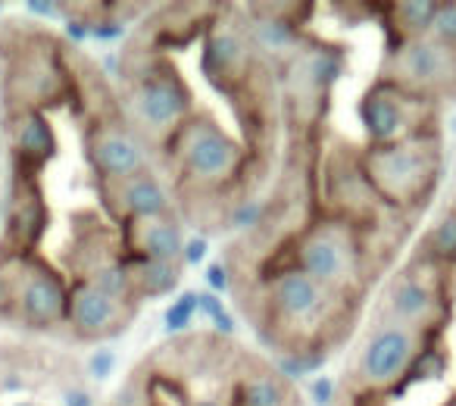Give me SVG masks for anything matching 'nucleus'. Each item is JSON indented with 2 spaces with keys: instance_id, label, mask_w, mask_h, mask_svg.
<instances>
[{
  "instance_id": "f257e3e1",
  "label": "nucleus",
  "mask_w": 456,
  "mask_h": 406,
  "mask_svg": "<svg viewBox=\"0 0 456 406\" xmlns=\"http://www.w3.org/2000/svg\"><path fill=\"white\" fill-rule=\"evenodd\" d=\"M360 166L379 200L410 210L428 200L435 191L441 172V144L435 134H419L397 144H369Z\"/></svg>"
},
{
  "instance_id": "f03ea898",
  "label": "nucleus",
  "mask_w": 456,
  "mask_h": 406,
  "mask_svg": "<svg viewBox=\"0 0 456 406\" xmlns=\"http://www.w3.org/2000/svg\"><path fill=\"white\" fill-rule=\"evenodd\" d=\"M381 82H391L431 103L437 97H456V47L431 35L391 45Z\"/></svg>"
},
{
  "instance_id": "7ed1b4c3",
  "label": "nucleus",
  "mask_w": 456,
  "mask_h": 406,
  "mask_svg": "<svg viewBox=\"0 0 456 406\" xmlns=\"http://www.w3.org/2000/svg\"><path fill=\"white\" fill-rule=\"evenodd\" d=\"M428 337L431 335H422V331L385 319L366 337V344L360 350V360H356V378H360L362 391L379 394L410 381V372L416 366L419 353L428 347L425 344Z\"/></svg>"
},
{
  "instance_id": "20e7f679",
  "label": "nucleus",
  "mask_w": 456,
  "mask_h": 406,
  "mask_svg": "<svg viewBox=\"0 0 456 406\" xmlns=\"http://www.w3.org/2000/svg\"><path fill=\"white\" fill-rule=\"evenodd\" d=\"M435 103L410 94L391 82H375L360 101V122L369 144H397L419 134H431L428 119Z\"/></svg>"
},
{
  "instance_id": "39448f33",
  "label": "nucleus",
  "mask_w": 456,
  "mask_h": 406,
  "mask_svg": "<svg viewBox=\"0 0 456 406\" xmlns=\"http://www.w3.org/2000/svg\"><path fill=\"white\" fill-rule=\"evenodd\" d=\"M169 144L175 150L178 166L203 184L225 182L241 163V147L207 116H188L169 138Z\"/></svg>"
},
{
  "instance_id": "423d86ee",
  "label": "nucleus",
  "mask_w": 456,
  "mask_h": 406,
  "mask_svg": "<svg viewBox=\"0 0 456 406\" xmlns=\"http://www.w3.org/2000/svg\"><path fill=\"white\" fill-rule=\"evenodd\" d=\"M294 266L310 275L313 281H319L325 291L335 294L354 285L356 272H360V248L347 225H319L310 235L300 238L297 250H294Z\"/></svg>"
},
{
  "instance_id": "0eeeda50",
  "label": "nucleus",
  "mask_w": 456,
  "mask_h": 406,
  "mask_svg": "<svg viewBox=\"0 0 456 406\" xmlns=\"http://www.w3.org/2000/svg\"><path fill=\"white\" fill-rule=\"evenodd\" d=\"M128 110L138 128L153 138H172L188 119L191 97L182 78L163 66V69H151L134 82L132 94H128Z\"/></svg>"
},
{
  "instance_id": "6e6552de",
  "label": "nucleus",
  "mask_w": 456,
  "mask_h": 406,
  "mask_svg": "<svg viewBox=\"0 0 456 406\" xmlns=\"http://www.w3.org/2000/svg\"><path fill=\"white\" fill-rule=\"evenodd\" d=\"M16 279H13V304L20 319L28 329H53L69 313V291L63 279L51 266L28 256H16Z\"/></svg>"
},
{
  "instance_id": "1a4fd4ad",
  "label": "nucleus",
  "mask_w": 456,
  "mask_h": 406,
  "mask_svg": "<svg viewBox=\"0 0 456 406\" xmlns=\"http://www.w3.org/2000/svg\"><path fill=\"white\" fill-rule=\"evenodd\" d=\"M385 310L387 322H400L406 329L422 331V335H431L447 316L441 288L431 279H425V275L412 272V269L400 272L391 281V288L385 294Z\"/></svg>"
},
{
  "instance_id": "9d476101",
  "label": "nucleus",
  "mask_w": 456,
  "mask_h": 406,
  "mask_svg": "<svg viewBox=\"0 0 456 406\" xmlns=\"http://www.w3.org/2000/svg\"><path fill=\"white\" fill-rule=\"evenodd\" d=\"M88 159L101 182H119V178L138 175L147 169V157L141 138L122 122L101 119L88 134Z\"/></svg>"
},
{
  "instance_id": "9b49d317",
  "label": "nucleus",
  "mask_w": 456,
  "mask_h": 406,
  "mask_svg": "<svg viewBox=\"0 0 456 406\" xmlns=\"http://www.w3.org/2000/svg\"><path fill=\"white\" fill-rule=\"evenodd\" d=\"M66 322L82 341H110L128 325V310L122 300L110 297V294L97 291L94 285L78 279L69 291Z\"/></svg>"
},
{
  "instance_id": "f8f14e48",
  "label": "nucleus",
  "mask_w": 456,
  "mask_h": 406,
  "mask_svg": "<svg viewBox=\"0 0 456 406\" xmlns=\"http://www.w3.org/2000/svg\"><path fill=\"white\" fill-rule=\"evenodd\" d=\"M103 203L119 219L122 225L132 219H151V216H169V197L166 188L157 182L153 172H138V175L119 178V182H101Z\"/></svg>"
},
{
  "instance_id": "ddd939ff",
  "label": "nucleus",
  "mask_w": 456,
  "mask_h": 406,
  "mask_svg": "<svg viewBox=\"0 0 456 406\" xmlns=\"http://www.w3.org/2000/svg\"><path fill=\"white\" fill-rule=\"evenodd\" d=\"M47 229V207L41 188L32 175H20L16 182V194L10 203V219H7V248L13 256H28V250L38 248L41 235Z\"/></svg>"
},
{
  "instance_id": "4468645a",
  "label": "nucleus",
  "mask_w": 456,
  "mask_h": 406,
  "mask_svg": "<svg viewBox=\"0 0 456 406\" xmlns=\"http://www.w3.org/2000/svg\"><path fill=\"white\" fill-rule=\"evenodd\" d=\"M329 294L319 281H313L310 275H304L297 266L281 269L279 275L269 285V300L285 319L294 322H306V319H316L319 313L329 304Z\"/></svg>"
},
{
  "instance_id": "2eb2a0df",
  "label": "nucleus",
  "mask_w": 456,
  "mask_h": 406,
  "mask_svg": "<svg viewBox=\"0 0 456 406\" xmlns=\"http://www.w3.org/2000/svg\"><path fill=\"white\" fill-rule=\"evenodd\" d=\"M128 250L134 260H157V263H182L184 238L178 223L169 216H151V219H132L122 225Z\"/></svg>"
},
{
  "instance_id": "dca6fc26",
  "label": "nucleus",
  "mask_w": 456,
  "mask_h": 406,
  "mask_svg": "<svg viewBox=\"0 0 456 406\" xmlns=\"http://www.w3.org/2000/svg\"><path fill=\"white\" fill-rule=\"evenodd\" d=\"M10 138H13V153L20 159L22 175H35L57 150L53 128L41 110H16L10 119Z\"/></svg>"
},
{
  "instance_id": "f3484780",
  "label": "nucleus",
  "mask_w": 456,
  "mask_h": 406,
  "mask_svg": "<svg viewBox=\"0 0 456 406\" xmlns=\"http://www.w3.org/2000/svg\"><path fill=\"white\" fill-rule=\"evenodd\" d=\"M391 16V28H394V45L400 41H416V38H428L431 26H435L437 16V0H410V4H391L387 7Z\"/></svg>"
},
{
  "instance_id": "a211bd4d",
  "label": "nucleus",
  "mask_w": 456,
  "mask_h": 406,
  "mask_svg": "<svg viewBox=\"0 0 456 406\" xmlns=\"http://www.w3.org/2000/svg\"><path fill=\"white\" fill-rule=\"evenodd\" d=\"M128 279H132V294L141 297H163L182 279V263H157V260H132Z\"/></svg>"
},
{
  "instance_id": "6ab92c4d",
  "label": "nucleus",
  "mask_w": 456,
  "mask_h": 406,
  "mask_svg": "<svg viewBox=\"0 0 456 406\" xmlns=\"http://www.w3.org/2000/svg\"><path fill=\"white\" fill-rule=\"evenodd\" d=\"M238 406H288V385L275 372H254L238 387Z\"/></svg>"
},
{
  "instance_id": "aec40b11",
  "label": "nucleus",
  "mask_w": 456,
  "mask_h": 406,
  "mask_svg": "<svg viewBox=\"0 0 456 406\" xmlns=\"http://www.w3.org/2000/svg\"><path fill=\"white\" fill-rule=\"evenodd\" d=\"M425 254L437 266H456V210L431 225L425 235Z\"/></svg>"
},
{
  "instance_id": "412c9836",
  "label": "nucleus",
  "mask_w": 456,
  "mask_h": 406,
  "mask_svg": "<svg viewBox=\"0 0 456 406\" xmlns=\"http://www.w3.org/2000/svg\"><path fill=\"white\" fill-rule=\"evenodd\" d=\"M244 63V38L232 32L213 35L207 45V69L209 72H238Z\"/></svg>"
},
{
  "instance_id": "4be33fe9",
  "label": "nucleus",
  "mask_w": 456,
  "mask_h": 406,
  "mask_svg": "<svg viewBox=\"0 0 456 406\" xmlns=\"http://www.w3.org/2000/svg\"><path fill=\"white\" fill-rule=\"evenodd\" d=\"M254 41L260 47H269V51H288L294 45V28L288 20H279V16H263L254 26Z\"/></svg>"
},
{
  "instance_id": "5701e85b",
  "label": "nucleus",
  "mask_w": 456,
  "mask_h": 406,
  "mask_svg": "<svg viewBox=\"0 0 456 406\" xmlns=\"http://www.w3.org/2000/svg\"><path fill=\"white\" fill-rule=\"evenodd\" d=\"M431 38L444 41V45L456 47V4H437L435 26H431Z\"/></svg>"
},
{
  "instance_id": "b1692460",
  "label": "nucleus",
  "mask_w": 456,
  "mask_h": 406,
  "mask_svg": "<svg viewBox=\"0 0 456 406\" xmlns=\"http://www.w3.org/2000/svg\"><path fill=\"white\" fill-rule=\"evenodd\" d=\"M197 313H200L197 294H182V297L169 306V313H166V325H169V331H182V329H188V322Z\"/></svg>"
},
{
  "instance_id": "393cba45",
  "label": "nucleus",
  "mask_w": 456,
  "mask_h": 406,
  "mask_svg": "<svg viewBox=\"0 0 456 406\" xmlns=\"http://www.w3.org/2000/svg\"><path fill=\"white\" fill-rule=\"evenodd\" d=\"M113 366H116V353H113V350H107V347H101V350H97V353L88 360V372H91V378H97V381L110 378Z\"/></svg>"
},
{
  "instance_id": "a878e982",
  "label": "nucleus",
  "mask_w": 456,
  "mask_h": 406,
  "mask_svg": "<svg viewBox=\"0 0 456 406\" xmlns=\"http://www.w3.org/2000/svg\"><path fill=\"white\" fill-rule=\"evenodd\" d=\"M203 254H207V244H203V241H188V244H184L182 260L184 263H200Z\"/></svg>"
},
{
  "instance_id": "bb28decb",
  "label": "nucleus",
  "mask_w": 456,
  "mask_h": 406,
  "mask_svg": "<svg viewBox=\"0 0 456 406\" xmlns=\"http://www.w3.org/2000/svg\"><path fill=\"white\" fill-rule=\"evenodd\" d=\"M313 400H316L319 406L331 403V381L329 378H319L316 385H313Z\"/></svg>"
},
{
  "instance_id": "cd10ccee",
  "label": "nucleus",
  "mask_w": 456,
  "mask_h": 406,
  "mask_svg": "<svg viewBox=\"0 0 456 406\" xmlns=\"http://www.w3.org/2000/svg\"><path fill=\"white\" fill-rule=\"evenodd\" d=\"M207 281H209V288H216V291H222V288L228 285V275H225V269H222V266H209Z\"/></svg>"
},
{
  "instance_id": "c85d7f7f",
  "label": "nucleus",
  "mask_w": 456,
  "mask_h": 406,
  "mask_svg": "<svg viewBox=\"0 0 456 406\" xmlns=\"http://www.w3.org/2000/svg\"><path fill=\"white\" fill-rule=\"evenodd\" d=\"M66 406H91L88 391H82V387H76V391H69V394H66Z\"/></svg>"
},
{
  "instance_id": "c756f323",
  "label": "nucleus",
  "mask_w": 456,
  "mask_h": 406,
  "mask_svg": "<svg viewBox=\"0 0 456 406\" xmlns=\"http://www.w3.org/2000/svg\"><path fill=\"white\" fill-rule=\"evenodd\" d=\"M194 406H222L219 400H213V397H203V400H197Z\"/></svg>"
},
{
  "instance_id": "7c9ffc66",
  "label": "nucleus",
  "mask_w": 456,
  "mask_h": 406,
  "mask_svg": "<svg viewBox=\"0 0 456 406\" xmlns=\"http://www.w3.org/2000/svg\"><path fill=\"white\" fill-rule=\"evenodd\" d=\"M20 406H32V403H20Z\"/></svg>"
}]
</instances>
